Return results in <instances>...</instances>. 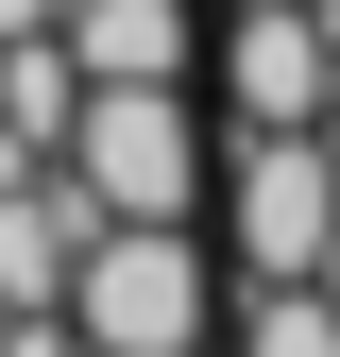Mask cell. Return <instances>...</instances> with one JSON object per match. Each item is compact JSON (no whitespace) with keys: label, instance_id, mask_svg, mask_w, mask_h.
I'll list each match as a JSON object with an SVG mask.
<instances>
[{"label":"cell","instance_id":"obj_1","mask_svg":"<svg viewBox=\"0 0 340 357\" xmlns=\"http://www.w3.org/2000/svg\"><path fill=\"white\" fill-rule=\"evenodd\" d=\"M204 324H222V273H204L187 221H85V255H68L85 357H204Z\"/></svg>","mask_w":340,"mask_h":357},{"label":"cell","instance_id":"obj_2","mask_svg":"<svg viewBox=\"0 0 340 357\" xmlns=\"http://www.w3.org/2000/svg\"><path fill=\"white\" fill-rule=\"evenodd\" d=\"M52 170H68L102 221H187V204H204V119H187V85H85Z\"/></svg>","mask_w":340,"mask_h":357},{"label":"cell","instance_id":"obj_3","mask_svg":"<svg viewBox=\"0 0 340 357\" xmlns=\"http://www.w3.org/2000/svg\"><path fill=\"white\" fill-rule=\"evenodd\" d=\"M222 204H238V273L289 289V273H323V238H340V153L307 137V119H272V137H238Z\"/></svg>","mask_w":340,"mask_h":357},{"label":"cell","instance_id":"obj_4","mask_svg":"<svg viewBox=\"0 0 340 357\" xmlns=\"http://www.w3.org/2000/svg\"><path fill=\"white\" fill-rule=\"evenodd\" d=\"M222 85H238V137H272V119H323V0H238Z\"/></svg>","mask_w":340,"mask_h":357},{"label":"cell","instance_id":"obj_5","mask_svg":"<svg viewBox=\"0 0 340 357\" xmlns=\"http://www.w3.org/2000/svg\"><path fill=\"white\" fill-rule=\"evenodd\" d=\"M85 204L68 170H0V306H68V255H85Z\"/></svg>","mask_w":340,"mask_h":357},{"label":"cell","instance_id":"obj_6","mask_svg":"<svg viewBox=\"0 0 340 357\" xmlns=\"http://www.w3.org/2000/svg\"><path fill=\"white\" fill-rule=\"evenodd\" d=\"M68 68L85 85H187V52H204V17H187V0H68Z\"/></svg>","mask_w":340,"mask_h":357},{"label":"cell","instance_id":"obj_7","mask_svg":"<svg viewBox=\"0 0 340 357\" xmlns=\"http://www.w3.org/2000/svg\"><path fill=\"white\" fill-rule=\"evenodd\" d=\"M238 357H340V306H323L307 273H289V289H255V306H238Z\"/></svg>","mask_w":340,"mask_h":357},{"label":"cell","instance_id":"obj_8","mask_svg":"<svg viewBox=\"0 0 340 357\" xmlns=\"http://www.w3.org/2000/svg\"><path fill=\"white\" fill-rule=\"evenodd\" d=\"M52 17H68V0H0V34H52Z\"/></svg>","mask_w":340,"mask_h":357},{"label":"cell","instance_id":"obj_9","mask_svg":"<svg viewBox=\"0 0 340 357\" xmlns=\"http://www.w3.org/2000/svg\"><path fill=\"white\" fill-rule=\"evenodd\" d=\"M307 289H323V306H340V238H323V273H307Z\"/></svg>","mask_w":340,"mask_h":357}]
</instances>
